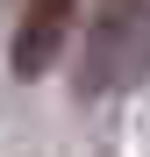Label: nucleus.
Segmentation results:
<instances>
[{
  "label": "nucleus",
  "mask_w": 150,
  "mask_h": 157,
  "mask_svg": "<svg viewBox=\"0 0 150 157\" xmlns=\"http://www.w3.org/2000/svg\"><path fill=\"white\" fill-rule=\"evenodd\" d=\"M143 50H150V0H100L93 14V36H86V64H79V86L93 93H114L121 78L143 71Z\"/></svg>",
  "instance_id": "f257e3e1"
},
{
  "label": "nucleus",
  "mask_w": 150,
  "mask_h": 157,
  "mask_svg": "<svg viewBox=\"0 0 150 157\" xmlns=\"http://www.w3.org/2000/svg\"><path fill=\"white\" fill-rule=\"evenodd\" d=\"M71 14L79 0H29L21 7V29H14V78H43L50 64L64 57V36H71Z\"/></svg>",
  "instance_id": "f03ea898"
}]
</instances>
